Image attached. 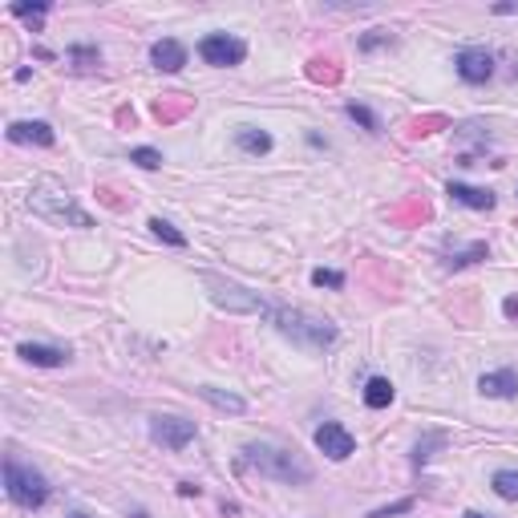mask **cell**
<instances>
[{"label":"cell","instance_id":"obj_1","mask_svg":"<svg viewBox=\"0 0 518 518\" xmlns=\"http://www.w3.org/2000/svg\"><path fill=\"white\" fill-rule=\"evenodd\" d=\"M267 316H272L280 336H288L291 344L308 348V353H324V348H332L340 336V328L328 316H316V312H308V308H267Z\"/></svg>","mask_w":518,"mask_h":518},{"label":"cell","instance_id":"obj_2","mask_svg":"<svg viewBox=\"0 0 518 518\" xmlns=\"http://www.w3.org/2000/svg\"><path fill=\"white\" fill-rule=\"evenodd\" d=\"M243 466L259 469L263 478L283 482V486L312 482V466H308L299 453L283 450V445H272V442H247V445H243Z\"/></svg>","mask_w":518,"mask_h":518},{"label":"cell","instance_id":"obj_3","mask_svg":"<svg viewBox=\"0 0 518 518\" xmlns=\"http://www.w3.org/2000/svg\"><path fill=\"white\" fill-rule=\"evenodd\" d=\"M4 494H8V502H16L21 510H40L49 502V482L40 469L8 458L4 461Z\"/></svg>","mask_w":518,"mask_h":518},{"label":"cell","instance_id":"obj_4","mask_svg":"<svg viewBox=\"0 0 518 518\" xmlns=\"http://www.w3.org/2000/svg\"><path fill=\"white\" fill-rule=\"evenodd\" d=\"M29 207H32V215L49 219V223H61V227H65V223H69V227H94V219H89L73 199H65V194H45V191H37V194H29Z\"/></svg>","mask_w":518,"mask_h":518},{"label":"cell","instance_id":"obj_5","mask_svg":"<svg viewBox=\"0 0 518 518\" xmlns=\"http://www.w3.org/2000/svg\"><path fill=\"white\" fill-rule=\"evenodd\" d=\"M202 283H207V291H210V299H215L219 308H227V312H267V304L255 296V291H247V288H239V283H231V280H219V275H202Z\"/></svg>","mask_w":518,"mask_h":518},{"label":"cell","instance_id":"obj_6","mask_svg":"<svg viewBox=\"0 0 518 518\" xmlns=\"http://www.w3.org/2000/svg\"><path fill=\"white\" fill-rule=\"evenodd\" d=\"M194 421H186V417H174V413H154L150 417V437L162 445V450H170V453H178V450H186V445L194 442Z\"/></svg>","mask_w":518,"mask_h":518},{"label":"cell","instance_id":"obj_7","mask_svg":"<svg viewBox=\"0 0 518 518\" xmlns=\"http://www.w3.org/2000/svg\"><path fill=\"white\" fill-rule=\"evenodd\" d=\"M199 57L207 65H215V69H227V65H239L247 57V45L239 37H231V32H210V37L199 40Z\"/></svg>","mask_w":518,"mask_h":518},{"label":"cell","instance_id":"obj_8","mask_svg":"<svg viewBox=\"0 0 518 518\" xmlns=\"http://www.w3.org/2000/svg\"><path fill=\"white\" fill-rule=\"evenodd\" d=\"M316 450H320L324 458H332V461H344V458H353L356 437L348 433L340 421H324V425L316 429Z\"/></svg>","mask_w":518,"mask_h":518},{"label":"cell","instance_id":"obj_9","mask_svg":"<svg viewBox=\"0 0 518 518\" xmlns=\"http://www.w3.org/2000/svg\"><path fill=\"white\" fill-rule=\"evenodd\" d=\"M453 65H458V77L466 81V85H486V81L494 77V57L486 53V49H461V53L453 57Z\"/></svg>","mask_w":518,"mask_h":518},{"label":"cell","instance_id":"obj_10","mask_svg":"<svg viewBox=\"0 0 518 518\" xmlns=\"http://www.w3.org/2000/svg\"><path fill=\"white\" fill-rule=\"evenodd\" d=\"M150 61H154V69H162V73H178L186 65V49L178 45L174 37H162L150 45Z\"/></svg>","mask_w":518,"mask_h":518},{"label":"cell","instance_id":"obj_11","mask_svg":"<svg viewBox=\"0 0 518 518\" xmlns=\"http://www.w3.org/2000/svg\"><path fill=\"white\" fill-rule=\"evenodd\" d=\"M478 393H482V397H498V401H506V397H514V393H518V372H514V369L482 372V377H478Z\"/></svg>","mask_w":518,"mask_h":518},{"label":"cell","instance_id":"obj_12","mask_svg":"<svg viewBox=\"0 0 518 518\" xmlns=\"http://www.w3.org/2000/svg\"><path fill=\"white\" fill-rule=\"evenodd\" d=\"M8 138H13V142H24V146H53L57 142L49 121H13V126H8Z\"/></svg>","mask_w":518,"mask_h":518},{"label":"cell","instance_id":"obj_13","mask_svg":"<svg viewBox=\"0 0 518 518\" xmlns=\"http://www.w3.org/2000/svg\"><path fill=\"white\" fill-rule=\"evenodd\" d=\"M16 356L29 364H37V369H57V364L69 361V348H57V344H21L16 348Z\"/></svg>","mask_w":518,"mask_h":518},{"label":"cell","instance_id":"obj_14","mask_svg":"<svg viewBox=\"0 0 518 518\" xmlns=\"http://www.w3.org/2000/svg\"><path fill=\"white\" fill-rule=\"evenodd\" d=\"M450 199L453 202H461V207H469V210H490L494 202V191H486V186H466V183H450Z\"/></svg>","mask_w":518,"mask_h":518},{"label":"cell","instance_id":"obj_15","mask_svg":"<svg viewBox=\"0 0 518 518\" xmlns=\"http://www.w3.org/2000/svg\"><path fill=\"white\" fill-rule=\"evenodd\" d=\"M235 146H239L243 154H267L272 150V134H263V130H255V126H239L235 130Z\"/></svg>","mask_w":518,"mask_h":518},{"label":"cell","instance_id":"obj_16","mask_svg":"<svg viewBox=\"0 0 518 518\" xmlns=\"http://www.w3.org/2000/svg\"><path fill=\"white\" fill-rule=\"evenodd\" d=\"M199 397H202L207 405H215V409H223V413H247V401H243V397L223 393V388H215V385H202Z\"/></svg>","mask_w":518,"mask_h":518},{"label":"cell","instance_id":"obj_17","mask_svg":"<svg viewBox=\"0 0 518 518\" xmlns=\"http://www.w3.org/2000/svg\"><path fill=\"white\" fill-rule=\"evenodd\" d=\"M364 405H369V409H388V405H393V385H388L385 377H369V385H364Z\"/></svg>","mask_w":518,"mask_h":518},{"label":"cell","instance_id":"obj_18","mask_svg":"<svg viewBox=\"0 0 518 518\" xmlns=\"http://www.w3.org/2000/svg\"><path fill=\"white\" fill-rule=\"evenodd\" d=\"M490 255V251H486V243H469L466 251H450V255H445V267H450V272H458V267H469V263H478V259H486Z\"/></svg>","mask_w":518,"mask_h":518},{"label":"cell","instance_id":"obj_19","mask_svg":"<svg viewBox=\"0 0 518 518\" xmlns=\"http://www.w3.org/2000/svg\"><path fill=\"white\" fill-rule=\"evenodd\" d=\"M490 482H494V494H498V498L518 502V469H498Z\"/></svg>","mask_w":518,"mask_h":518},{"label":"cell","instance_id":"obj_20","mask_svg":"<svg viewBox=\"0 0 518 518\" xmlns=\"http://www.w3.org/2000/svg\"><path fill=\"white\" fill-rule=\"evenodd\" d=\"M344 113L356 121V126H364V130H369V134H380V118L369 110V105H356V102H348V105H344Z\"/></svg>","mask_w":518,"mask_h":518},{"label":"cell","instance_id":"obj_21","mask_svg":"<svg viewBox=\"0 0 518 518\" xmlns=\"http://www.w3.org/2000/svg\"><path fill=\"white\" fill-rule=\"evenodd\" d=\"M433 450H445V433H429L425 442H417V450H413V466H425V461L433 458Z\"/></svg>","mask_w":518,"mask_h":518},{"label":"cell","instance_id":"obj_22","mask_svg":"<svg viewBox=\"0 0 518 518\" xmlns=\"http://www.w3.org/2000/svg\"><path fill=\"white\" fill-rule=\"evenodd\" d=\"M150 231L158 235V239H166L170 247H186V235L174 231V223H166V219H150Z\"/></svg>","mask_w":518,"mask_h":518},{"label":"cell","instance_id":"obj_23","mask_svg":"<svg viewBox=\"0 0 518 518\" xmlns=\"http://www.w3.org/2000/svg\"><path fill=\"white\" fill-rule=\"evenodd\" d=\"M130 162L142 170H158L162 166V154L154 150V146H138V150H130Z\"/></svg>","mask_w":518,"mask_h":518},{"label":"cell","instance_id":"obj_24","mask_svg":"<svg viewBox=\"0 0 518 518\" xmlns=\"http://www.w3.org/2000/svg\"><path fill=\"white\" fill-rule=\"evenodd\" d=\"M312 283H316V288H344V275L332 272V267H316V272H312Z\"/></svg>","mask_w":518,"mask_h":518},{"label":"cell","instance_id":"obj_25","mask_svg":"<svg viewBox=\"0 0 518 518\" xmlns=\"http://www.w3.org/2000/svg\"><path fill=\"white\" fill-rule=\"evenodd\" d=\"M69 61H77L81 69H89V65H102V53H97V49L77 45V49H69Z\"/></svg>","mask_w":518,"mask_h":518},{"label":"cell","instance_id":"obj_26","mask_svg":"<svg viewBox=\"0 0 518 518\" xmlns=\"http://www.w3.org/2000/svg\"><path fill=\"white\" fill-rule=\"evenodd\" d=\"M49 13V4H13V16H21V21H32L40 24V16Z\"/></svg>","mask_w":518,"mask_h":518},{"label":"cell","instance_id":"obj_27","mask_svg":"<svg viewBox=\"0 0 518 518\" xmlns=\"http://www.w3.org/2000/svg\"><path fill=\"white\" fill-rule=\"evenodd\" d=\"M409 510H413V498H401V502H393V506L372 510L369 518H397V514H409Z\"/></svg>","mask_w":518,"mask_h":518},{"label":"cell","instance_id":"obj_28","mask_svg":"<svg viewBox=\"0 0 518 518\" xmlns=\"http://www.w3.org/2000/svg\"><path fill=\"white\" fill-rule=\"evenodd\" d=\"M380 40H393V37H388V32H385V29H372V32H369V37H361V49H377V45H380Z\"/></svg>","mask_w":518,"mask_h":518},{"label":"cell","instance_id":"obj_29","mask_svg":"<svg viewBox=\"0 0 518 518\" xmlns=\"http://www.w3.org/2000/svg\"><path fill=\"white\" fill-rule=\"evenodd\" d=\"M502 312H506V316H518V299H514V296H510V299H506V304H502Z\"/></svg>","mask_w":518,"mask_h":518},{"label":"cell","instance_id":"obj_30","mask_svg":"<svg viewBox=\"0 0 518 518\" xmlns=\"http://www.w3.org/2000/svg\"><path fill=\"white\" fill-rule=\"evenodd\" d=\"M494 13L506 16V13H518V4H494Z\"/></svg>","mask_w":518,"mask_h":518},{"label":"cell","instance_id":"obj_31","mask_svg":"<svg viewBox=\"0 0 518 518\" xmlns=\"http://www.w3.org/2000/svg\"><path fill=\"white\" fill-rule=\"evenodd\" d=\"M461 518H494V514H482V510H466Z\"/></svg>","mask_w":518,"mask_h":518},{"label":"cell","instance_id":"obj_32","mask_svg":"<svg viewBox=\"0 0 518 518\" xmlns=\"http://www.w3.org/2000/svg\"><path fill=\"white\" fill-rule=\"evenodd\" d=\"M130 518H150V514H146V510H134V514H130Z\"/></svg>","mask_w":518,"mask_h":518},{"label":"cell","instance_id":"obj_33","mask_svg":"<svg viewBox=\"0 0 518 518\" xmlns=\"http://www.w3.org/2000/svg\"><path fill=\"white\" fill-rule=\"evenodd\" d=\"M69 518H89V514H81V510H73V514Z\"/></svg>","mask_w":518,"mask_h":518}]
</instances>
